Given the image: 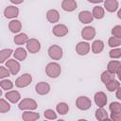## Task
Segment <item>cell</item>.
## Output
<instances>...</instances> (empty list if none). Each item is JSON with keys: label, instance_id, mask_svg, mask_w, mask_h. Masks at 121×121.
I'll return each mask as SVG.
<instances>
[{"label": "cell", "instance_id": "7402d4cb", "mask_svg": "<svg viewBox=\"0 0 121 121\" xmlns=\"http://www.w3.org/2000/svg\"><path fill=\"white\" fill-rule=\"evenodd\" d=\"M22 118L25 121H34L40 118V114L33 112H25L22 114Z\"/></svg>", "mask_w": 121, "mask_h": 121}, {"label": "cell", "instance_id": "2e32d148", "mask_svg": "<svg viewBox=\"0 0 121 121\" xmlns=\"http://www.w3.org/2000/svg\"><path fill=\"white\" fill-rule=\"evenodd\" d=\"M78 5L75 0H63L61 3V8L65 11H73L77 9Z\"/></svg>", "mask_w": 121, "mask_h": 121}, {"label": "cell", "instance_id": "d4e9b609", "mask_svg": "<svg viewBox=\"0 0 121 121\" xmlns=\"http://www.w3.org/2000/svg\"><path fill=\"white\" fill-rule=\"evenodd\" d=\"M27 40H28V37H27V35L26 34H25V33H20V34H18V35H16L15 37H14V40H13V42L16 43V44H24V43H26V42H27Z\"/></svg>", "mask_w": 121, "mask_h": 121}, {"label": "cell", "instance_id": "d6986e66", "mask_svg": "<svg viewBox=\"0 0 121 121\" xmlns=\"http://www.w3.org/2000/svg\"><path fill=\"white\" fill-rule=\"evenodd\" d=\"M46 18L50 23H57L60 20V13L56 9H50L46 13Z\"/></svg>", "mask_w": 121, "mask_h": 121}, {"label": "cell", "instance_id": "4fadbf2b", "mask_svg": "<svg viewBox=\"0 0 121 121\" xmlns=\"http://www.w3.org/2000/svg\"><path fill=\"white\" fill-rule=\"evenodd\" d=\"M18 14H19V9L14 6H8L4 9V15L6 18H9V19L15 18L18 16Z\"/></svg>", "mask_w": 121, "mask_h": 121}, {"label": "cell", "instance_id": "f35d334b", "mask_svg": "<svg viewBox=\"0 0 121 121\" xmlns=\"http://www.w3.org/2000/svg\"><path fill=\"white\" fill-rule=\"evenodd\" d=\"M111 119L113 121H120L121 120V112H119V113L111 112Z\"/></svg>", "mask_w": 121, "mask_h": 121}, {"label": "cell", "instance_id": "d6a6232c", "mask_svg": "<svg viewBox=\"0 0 121 121\" xmlns=\"http://www.w3.org/2000/svg\"><path fill=\"white\" fill-rule=\"evenodd\" d=\"M10 110V105L5 100L0 98V112H8Z\"/></svg>", "mask_w": 121, "mask_h": 121}, {"label": "cell", "instance_id": "8d00e7d4", "mask_svg": "<svg viewBox=\"0 0 121 121\" xmlns=\"http://www.w3.org/2000/svg\"><path fill=\"white\" fill-rule=\"evenodd\" d=\"M112 34L114 37L117 38H121V26H115L112 29Z\"/></svg>", "mask_w": 121, "mask_h": 121}, {"label": "cell", "instance_id": "7bdbcfd3", "mask_svg": "<svg viewBox=\"0 0 121 121\" xmlns=\"http://www.w3.org/2000/svg\"><path fill=\"white\" fill-rule=\"evenodd\" d=\"M2 95V91H1V89H0V95Z\"/></svg>", "mask_w": 121, "mask_h": 121}, {"label": "cell", "instance_id": "836d02e7", "mask_svg": "<svg viewBox=\"0 0 121 121\" xmlns=\"http://www.w3.org/2000/svg\"><path fill=\"white\" fill-rule=\"evenodd\" d=\"M0 86L4 90H10L13 87V83L9 79H3L0 81Z\"/></svg>", "mask_w": 121, "mask_h": 121}, {"label": "cell", "instance_id": "f546056e", "mask_svg": "<svg viewBox=\"0 0 121 121\" xmlns=\"http://www.w3.org/2000/svg\"><path fill=\"white\" fill-rule=\"evenodd\" d=\"M12 53L11 49H3L0 51V63L4 62L6 60H8V58L10 57Z\"/></svg>", "mask_w": 121, "mask_h": 121}, {"label": "cell", "instance_id": "ab89813d", "mask_svg": "<svg viewBox=\"0 0 121 121\" xmlns=\"http://www.w3.org/2000/svg\"><path fill=\"white\" fill-rule=\"evenodd\" d=\"M115 91H116V97H117V99H121V95H120V93H121V88L119 87V88H118V89H116Z\"/></svg>", "mask_w": 121, "mask_h": 121}, {"label": "cell", "instance_id": "ac0fdd59", "mask_svg": "<svg viewBox=\"0 0 121 121\" xmlns=\"http://www.w3.org/2000/svg\"><path fill=\"white\" fill-rule=\"evenodd\" d=\"M5 96L11 103H16L21 98V95H20V94L17 91H9V92H7L6 95H5Z\"/></svg>", "mask_w": 121, "mask_h": 121}, {"label": "cell", "instance_id": "5bb4252c", "mask_svg": "<svg viewBox=\"0 0 121 121\" xmlns=\"http://www.w3.org/2000/svg\"><path fill=\"white\" fill-rule=\"evenodd\" d=\"M95 102L98 107H104L107 103V95L103 92H97L95 95Z\"/></svg>", "mask_w": 121, "mask_h": 121}, {"label": "cell", "instance_id": "e0dca14e", "mask_svg": "<svg viewBox=\"0 0 121 121\" xmlns=\"http://www.w3.org/2000/svg\"><path fill=\"white\" fill-rule=\"evenodd\" d=\"M104 8L109 12H114L118 9V2L117 0H106L104 2Z\"/></svg>", "mask_w": 121, "mask_h": 121}, {"label": "cell", "instance_id": "30bf717a", "mask_svg": "<svg viewBox=\"0 0 121 121\" xmlns=\"http://www.w3.org/2000/svg\"><path fill=\"white\" fill-rule=\"evenodd\" d=\"M81 36L84 40L90 41L95 36V29L93 26H85L81 30Z\"/></svg>", "mask_w": 121, "mask_h": 121}, {"label": "cell", "instance_id": "cb8c5ba5", "mask_svg": "<svg viewBox=\"0 0 121 121\" xmlns=\"http://www.w3.org/2000/svg\"><path fill=\"white\" fill-rule=\"evenodd\" d=\"M104 9L102 7H99V6H96L93 9V12H92V15L94 18L95 19H102L104 17Z\"/></svg>", "mask_w": 121, "mask_h": 121}, {"label": "cell", "instance_id": "484cf974", "mask_svg": "<svg viewBox=\"0 0 121 121\" xmlns=\"http://www.w3.org/2000/svg\"><path fill=\"white\" fill-rule=\"evenodd\" d=\"M13 55H14V58L16 60H24L26 58V51L24 48L19 47V48H17L15 50V52H14Z\"/></svg>", "mask_w": 121, "mask_h": 121}, {"label": "cell", "instance_id": "4dcf8cb0", "mask_svg": "<svg viewBox=\"0 0 121 121\" xmlns=\"http://www.w3.org/2000/svg\"><path fill=\"white\" fill-rule=\"evenodd\" d=\"M109 109H110L111 112L119 113V112H121V104L119 102H112L109 106Z\"/></svg>", "mask_w": 121, "mask_h": 121}, {"label": "cell", "instance_id": "83f0119b", "mask_svg": "<svg viewBox=\"0 0 121 121\" xmlns=\"http://www.w3.org/2000/svg\"><path fill=\"white\" fill-rule=\"evenodd\" d=\"M56 110L60 114H66L69 111V106L65 102H60L57 105Z\"/></svg>", "mask_w": 121, "mask_h": 121}, {"label": "cell", "instance_id": "603a6c76", "mask_svg": "<svg viewBox=\"0 0 121 121\" xmlns=\"http://www.w3.org/2000/svg\"><path fill=\"white\" fill-rule=\"evenodd\" d=\"M103 48H104V43L102 41H100V40L95 41L93 43V44H92V50H93V52L95 54L100 53L103 50Z\"/></svg>", "mask_w": 121, "mask_h": 121}, {"label": "cell", "instance_id": "6da1fadb", "mask_svg": "<svg viewBox=\"0 0 121 121\" xmlns=\"http://www.w3.org/2000/svg\"><path fill=\"white\" fill-rule=\"evenodd\" d=\"M61 68L59 63L57 62H50L45 67V73L49 78H56L60 75Z\"/></svg>", "mask_w": 121, "mask_h": 121}, {"label": "cell", "instance_id": "ba28073f", "mask_svg": "<svg viewBox=\"0 0 121 121\" xmlns=\"http://www.w3.org/2000/svg\"><path fill=\"white\" fill-rule=\"evenodd\" d=\"M52 32L57 37H63L68 33V28H67L66 26H64L62 24H59V25H56L53 27Z\"/></svg>", "mask_w": 121, "mask_h": 121}, {"label": "cell", "instance_id": "d590c367", "mask_svg": "<svg viewBox=\"0 0 121 121\" xmlns=\"http://www.w3.org/2000/svg\"><path fill=\"white\" fill-rule=\"evenodd\" d=\"M109 56L112 59H118L121 57V49L120 48H113L109 52Z\"/></svg>", "mask_w": 121, "mask_h": 121}, {"label": "cell", "instance_id": "ffe728a7", "mask_svg": "<svg viewBox=\"0 0 121 121\" xmlns=\"http://www.w3.org/2000/svg\"><path fill=\"white\" fill-rule=\"evenodd\" d=\"M95 117L97 120L99 121H109L110 119L108 118V112L106 110L103 109V107H99V109H97L95 111Z\"/></svg>", "mask_w": 121, "mask_h": 121}, {"label": "cell", "instance_id": "9a60e30c", "mask_svg": "<svg viewBox=\"0 0 121 121\" xmlns=\"http://www.w3.org/2000/svg\"><path fill=\"white\" fill-rule=\"evenodd\" d=\"M93 19H94V17L92 15V13L88 10L80 11L78 14V20L83 24H89L93 21Z\"/></svg>", "mask_w": 121, "mask_h": 121}, {"label": "cell", "instance_id": "74e56055", "mask_svg": "<svg viewBox=\"0 0 121 121\" xmlns=\"http://www.w3.org/2000/svg\"><path fill=\"white\" fill-rule=\"evenodd\" d=\"M9 71L4 66H0V78H5L9 76Z\"/></svg>", "mask_w": 121, "mask_h": 121}, {"label": "cell", "instance_id": "1f68e13d", "mask_svg": "<svg viewBox=\"0 0 121 121\" xmlns=\"http://www.w3.org/2000/svg\"><path fill=\"white\" fill-rule=\"evenodd\" d=\"M108 43H109V46H111V47H117L121 44V38H117V37L112 36L109 39Z\"/></svg>", "mask_w": 121, "mask_h": 121}, {"label": "cell", "instance_id": "7c38bea8", "mask_svg": "<svg viewBox=\"0 0 121 121\" xmlns=\"http://www.w3.org/2000/svg\"><path fill=\"white\" fill-rule=\"evenodd\" d=\"M76 51L78 55L84 56L90 51V44L86 42H80L76 45Z\"/></svg>", "mask_w": 121, "mask_h": 121}, {"label": "cell", "instance_id": "4316f807", "mask_svg": "<svg viewBox=\"0 0 121 121\" xmlns=\"http://www.w3.org/2000/svg\"><path fill=\"white\" fill-rule=\"evenodd\" d=\"M106 88L110 91V92H113V91H115L116 89H118L119 87H120V83H119V81L118 80H116V79H112V80H110L109 82H107L106 84Z\"/></svg>", "mask_w": 121, "mask_h": 121}, {"label": "cell", "instance_id": "f1b7e54d", "mask_svg": "<svg viewBox=\"0 0 121 121\" xmlns=\"http://www.w3.org/2000/svg\"><path fill=\"white\" fill-rule=\"evenodd\" d=\"M101 81L104 83V84H106L107 82H109L110 80H112V79H113L114 78V74H112V73H110L108 70H106V71H104L102 74H101Z\"/></svg>", "mask_w": 121, "mask_h": 121}, {"label": "cell", "instance_id": "277c9868", "mask_svg": "<svg viewBox=\"0 0 121 121\" xmlns=\"http://www.w3.org/2000/svg\"><path fill=\"white\" fill-rule=\"evenodd\" d=\"M32 81V77L30 74H24L20 76L16 80H15V85L19 88H24L28 86Z\"/></svg>", "mask_w": 121, "mask_h": 121}, {"label": "cell", "instance_id": "44dd1931", "mask_svg": "<svg viewBox=\"0 0 121 121\" xmlns=\"http://www.w3.org/2000/svg\"><path fill=\"white\" fill-rule=\"evenodd\" d=\"M9 28L12 33H18L22 28V24L18 20H12L9 24Z\"/></svg>", "mask_w": 121, "mask_h": 121}, {"label": "cell", "instance_id": "b9f144b4", "mask_svg": "<svg viewBox=\"0 0 121 121\" xmlns=\"http://www.w3.org/2000/svg\"><path fill=\"white\" fill-rule=\"evenodd\" d=\"M90 3H94V4H97V3H101L103 0H87Z\"/></svg>", "mask_w": 121, "mask_h": 121}, {"label": "cell", "instance_id": "5b68a950", "mask_svg": "<svg viewBox=\"0 0 121 121\" xmlns=\"http://www.w3.org/2000/svg\"><path fill=\"white\" fill-rule=\"evenodd\" d=\"M18 107L20 110H30L31 111L37 108V103L35 100L31 98H25L19 103Z\"/></svg>", "mask_w": 121, "mask_h": 121}, {"label": "cell", "instance_id": "8fae6325", "mask_svg": "<svg viewBox=\"0 0 121 121\" xmlns=\"http://www.w3.org/2000/svg\"><path fill=\"white\" fill-rule=\"evenodd\" d=\"M35 91H36L37 94H39V95H46V94L49 93V91H50V86H49L48 83L43 82V81H41V82H39L38 84H36V86H35Z\"/></svg>", "mask_w": 121, "mask_h": 121}, {"label": "cell", "instance_id": "3957f363", "mask_svg": "<svg viewBox=\"0 0 121 121\" xmlns=\"http://www.w3.org/2000/svg\"><path fill=\"white\" fill-rule=\"evenodd\" d=\"M48 55L52 60H60L62 58V48L57 44H53L48 48Z\"/></svg>", "mask_w": 121, "mask_h": 121}, {"label": "cell", "instance_id": "60d3db41", "mask_svg": "<svg viewBox=\"0 0 121 121\" xmlns=\"http://www.w3.org/2000/svg\"><path fill=\"white\" fill-rule=\"evenodd\" d=\"M12 4H15V5H17V4H21V3H23V1L24 0H9Z\"/></svg>", "mask_w": 121, "mask_h": 121}, {"label": "cell", "instance_id": "e575fe53", "mask_svg": "<svg viewBox=\"0 0 121 121\" xmlns=\"http://www.w3.org/2000/svg\"><path fill=\"white\" fill-rule=\"evenodd\" d=\"M43 115L46 119H50V120H54V119H57V114L56 112L53 111V110H45L44 112H43Z\"/></svg>", "mask_w": 121, "mask_h": 121}, {"label": "cell", "instance_id": "52a82bcc", "mask_svg": "<svg viewBox=\"0 0 121 121\" xmlns=\"http://www.w3.org/2000/svg\"><path fill=\"white\" fill-rule=\"evenodd\" d=\"M107 70L112 73V74H116L119 78L121 77L120 76V70H121V62L118 61V60H111L109 63H108V66H107Z\"/></svg>", "mask_w": 121, "mask_h": 121}, {"label": "cell", "instance_id": "8992f818", "mask_svg": "<svg viewBox=\"0 0 121 121\" xmlns=\"http://www.w3.org/2000/svg\"><path fill=\"white\" fill-rule=\"evenodd\" d=\"M26 43V49L32 54L39 52L41 49V43L37 39H29Z\"/></svg>", "mask_w": 121, "mask_h": 121}, {"label": "cell", "instance_id": "9c48e42d", "mask_svg": "<svg viewBox=\"0 0 121 121\" xmlns=\"http://www.w3.org/2000/svg\"><path fill=\"white\" fill-rule=\"evenodd\" d=\"M6 66L9 68V71L11 75H16L20 71V63L15 60H9L6 62Z\"/></svg>", "mask_w": 121, "mask_h": 121}, {"label": "cell", "instance_id": "7a4b0ae2", "mask_svg": "<svg viewBox=\"0 0 121 121\" xmlns=\"http://www.w3.org/2000/svg\"><path fill=\"white\" fill-rule=\"evenodd\" d=\"M76 106L78 109L81 110V111H86L88 109L91 108L92 106V101L90 100V98H88L87 96H78L76 100Z\"/></svg>", "mask_w": 121, "mask_h": 121}]
</instances>
